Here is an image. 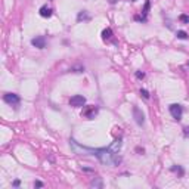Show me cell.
<instances>
[{
    "label": "cell",
    "mask_w": 189,
    "mask_h": 189,
    "mask_svg": "<svg viewBox=\"0 0 189 189\" xmlns=\"http://www.w3.org/2000/svg\"><path fill=\"white\" fill-rule=\"evenodd\" d=\"M90 19V16L84 12V10H81L80 13H78V16H77V21H89Z\"/></svg>",
    "instance_id": "30bf717a"
},
{
    "label": "cell",
    "mask_w": 189,
    "mask_h": 189,
    "mask_svg": "<svg viewBox=\"0 0 189 189\" xmlns=\"http://www.w3.org/2000/svg\"><path fill=\"white\" fill-rule=\"evenodd\" d=\"M185 135H186V136L189 135V127H186V129H185Z\"/></svg>",
    "instance_id": "ac0fdd59"
},
{
    "label": "cell",
    "mask_w": 189,
    "mask_h": 189,
    "mask_svg": "<svg viewBox=\"0 0 189 189\" xmlns=\"http://www.w3.org/2000/svg\"><path fill=\"white\" fill-rule=\"evenodd\" d=\"M4 102L6 104H9V105H12V107H18L19 105V102H21V99H19V96L18 95H15V93H6L4 95Z\"/></svg>",
    "instance_id": "3957f363"
},
{
    "label": "cell",
    "mask_w": 189,
    "mask_h": 189,
    "mask_svg": "<svg viewBox=\"0 0 189 189\" xmlns=\"http://www.w3.org/2000/svg\"><path fill=\"white\" fill-rule=\"evenodd\" d=\"M171 170H173V171H179L180 174H183V170H182V167H179V165H177V167H171Z\"/></svg>",
    "instance_id": "5bb4252c"
},
{
    "label": "cell",
    "mask_w": 189,
    "mask_h": 189,
    "mask_svg": "<svg viewBox=\"0 0 189 189\" xmlns=\"http://www.w3.org/2000/svg\"><path fill=\"white\" fill-rule=\"evenodd\" d=\"M98 113H99L98 107H95V105H89V107H86V108L83 110L81 115H83V117H86L87 120H93V118L98 115Z\"/></svg>",
    "instance_id": "6da1fadb"
},
{
    "label": "cell",
    "mask_w": 189,
    "mask_h": 189,
    "mask_svg": "<svg viewBox=\"0 0 189 189\" xmlns=\"http://www.w3.org/2000/svg\"><path fill=\"white\" fill-rule=\"evenodd\" d=\"M41 186H43V183H41V182H34V188H41Z\"/></svg>",
    "instance_id": "2e32d148"
},
{
    "label": "cell",
    "mask_w": 189,
    "mask_h": 189,
    "mask_svg": "<svg viewBox=\"0 0 189 189\" xmlns=\"http://www.w3.org/2000/svg\"><path fill=\"white\" fill-rule=\"evenodd\" d=\"M90 186H92V188H102V186H104V183H102L101 177H95V179L90 182Z\"/></svg>",
    "instance_id": "ba28073f"
},
{
    "label": "cell",
    "mask_w": 189,
    "mask_h": 189,
    "mask_svg": "<svg viewBox=\"0 0 189 189\" xmlns=\"http://www.w3.org/2000/svg\"><path fill=\"white\" fill-rule=\"evenodd\" d=\"M176 36H177V38H180V40H186V38H188V34H186L185 31H177Z\"/></svg>",
    "instance_id": "8fae6325"
},
{
    "label": "cell",
    "mask_w": 189,
    "mask_h": 189,
    "mask_svg": "<svg viewBox=\"0 0 189 189\" xmlns=\"http://www.w3.org/2000/svg\"><path fill=\"white\" fill-rule=\"evenodd\" d=\"M132 113H133V118H135V121H136L139 126H143V123H145V115H143V113H142L138 107H133Z\"/></svg>",
    "instance_id": "5b68a950"
},
{
    "label": "cell",
    "mask_w": 189,
    "mask_h": 189,
    "mask_svg": "<svg viewBox=\"0 0 189 189\" xmlns=\"http://www.w3.org/2000/svg\"><path fill=\"white\" fill-rule=\"evenodd\" d=\"M140 95H142L145 99H149V93H148V90H145V89H140Z\"/></svg>",
    "instance_id": "4fadbf2b"
},
{
    "label": "cell",
    "mask_w": 189,
    "mask_h": 189,
    "mask_svg": "<svg viewBox=\"0 0 189 189\" xmlns=\"http://www.w3.org/2000/svg\"><path fill=\"white\" fill-rule=\"evenodd\" d=\"M38 12H40V16H43V18H49V16H52V7H49L47 4L41 6Z\"/></svg>",
    "instance_id": "52a82bcc"
},
{
    "label": "cell",
    "mask_w": 189,
    "mask_h": 189,
    "mask_svg": "<svg viewBox=\"0 0 189 189\" xmlns=\"http://www.w3.org/2000/svg\"><path fill=\"white\" fill-rule=\"evenodd\" d=\"M168 111L171 114V117L174 118V120H180L182 118V114H183V108L179 105V104H173V105H170L168 107Z\"/></svg>",
    "instance_id": "7a4b0ae2"
},
{
    "label": "cell",
    "mask_w": 189,
    "mask_h": 189,
    "mask_svg": "<svg viewBox=\"0 0 189 189\" xmlns=\"http://www.w3.org/2000/svg\"><path fill=\"white\" fill-rule=\"evenodd\" d=\"M188 65H189V64H188Z\"/></svg>",
    "instance_id": "d6986e66"
},
{
    "label": "cell",
    "mask_w": 189,
    "mask_h": 189,
    "mask_svg": "<svg viewBox=\"0 0 189 189\" xmlns=\"http://www.w3.org/2000/svg\"><path fill=\"white\" fill-rule=\"evenodd\" d=\"M111 37H113V30H111V28H105V30L102 31V38H104V40H110Z\"/></svg>",
    "instance_id": "9c48e42d"
},
{
    "label": "cell",
    "mask_w": 189,
    "mask_h": 189,
    "mask_svg": "<svg viewBox=\"0 0 189 189\" xmlns=\"http://www.w3.org/2000/svg\"><path fill=\"white\" fill-rule=\"evenodd\" d=\"M179 19H180L182 22H185V24H189V16H188V15H180V16H179Z\"/></svg>",
    "instance_id": "7c38bea8"
},
{
    "label": "cell",
    "mask_w": 189,
    "mask_h": 189,
    "mask_svg": "<svg viewBox=\"0 0 189 189\" xmlns=\"http://www.w3.org/2000/svg\"><path fill=\"white\" fill-rule=\"evenodd\" d=\"M86 104V98L81 96V95H74L71 99H70V105L74 107V108H80Z\"/></svg>",
    "instance_id": "277c9868"
},
{
    "label": "cell",
    "mask_w": 189,
    "mask_h": 189,
    "mask_svg": "<svg viewBox=\"0 0 189 189\" xmlns=\"http://www.w3.org/2000/svg\"><path fill=\"white\" fill-rule=\"evenodd\" d=\"M31 44L37 49H44L46 47V37L44 36H38V37L31 40Z\"/></svg>",
    "instance_id": "8992f818"
},
{
    "label": "cell",
    "mask_w": 189,
    "mask_h": 189,
    "mask_svg": "<svg viewBox=\"0 0 189 189\" xmlns=\"http://www.w3.org/2000/svg\"><path fill=\"white\" fill-rule=\"evenodd\" d=\"M13 186H15V188L19 186V180H15V182H13Z\"/></svg>",
    "instance_id": "e0dca14e"
},
{
    "label": "cell",
    "mask_w": 189,
    "mask_h": 189,
    "mask_svg": "<svg viewBox=\"0 0 189 189\" xmlns=\"http://www.w3.org/2000/svg\"><path fill=\"white\" fill-rule=\"evenodd\" d=\"M136 77H138L139 80H142V78L145 77V73H142V71H138V73H136Z\"/></svg>",
    "instance_id": "9a60e30c"
}]
</instances>
